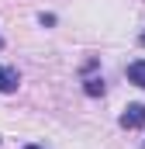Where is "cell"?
Wrapping results in <instances>:
<instances>
[{
	"instance_id": "1",
	"label": "cell",
	"mask_w": 145,
	"mask_h": 149,
	"mask_svg": "<svg viewBox=\"0 0 145 149\" xmlns=\"http://www.w3.org/2000/svg\"><path fill=\"white\" fill-rule=\"evenodd\" d=\"M121 125L124 128H142L145 125V104H128L121 114Z\"/></svg>"
},
{
	"instance_id": "2",
	"label": "cell",
	"mask_w": 145,
	"mask_h": 149,
	"mask_svg": "<svg viewBox=\"0 0 145 149\" xmlns=\"http://www.w3.org/2000/svg\"><path fill=\"white\" fill-rule=\"evenodd\" d=\"M17 83H21L17 70H10V66H0V94H10V90H17Z\"/></svg>"
},
{
	"instance_id": "3",
	"label": "cell",
	"mask_w": 145,
	"mask_h": 149,
	"mask_svg": "<svg viewBox=\"0 0 145 149\" xmlns=\"http://www.w3.org/2000/svg\"><path fill=\"white\" fill-rule=\"evenodd\" d=\"M128 80H131L135 87H145V59H135V63L128 66Z\"/></svg>"
},
{
	"instance_id": "4",
	"label": "cell",
	"mask_w": 145,
	"mask_h": 149,
	"mask_svg": "<svg viewBox=\"0 0 145 149\" xmlns=\"http://www.w3.org/2000/svg\"><path fill=\"white\" fill-rule=\"evenodd\" d=\"M90 97H97V94H104V80H86V87H83Z\"/></svg>"
},
{
	"instance_id": "5",
	"label": "cell",
	"mask_w": 145,
	"mask_h": 149,
	"mask_svg": "<svg viewBox=\"0 0 145 149\" xmlns=\"http://www.w3.org/2000/svg\"><path fill=\"white\" fill-rule=\"evenodd\" d=\"M24 149H41V146H24Z\"/></svg>"
},
{
	"instance_id": "6",
	"label": "cell",
	"mask_w": 145,
	"mask_h": 149,
	"mask_svg": "<svg viewBox=\"0 0 145 149\" xmlns=\"http://www.w3.org/2000/svg\"><path fill=\"white\" fill-rule=\"evenodd\" d=\"M0 49H3V38H0Z\"/></svg>"
},
{
	"instance_id": "7",
	"label": "cell",
	"mask_w": 145,
	"mask_h": 149,
	"mask_svg": "<svg viewBox=\"0 0 145 149\" xmlns=\"http://www.w3.org/2000/svg\"><path fill=\"white\" fill-rule=\"evenodd\" d=\"M142 45H145V35H142Z\"/></svg>"
}]
</instances>
